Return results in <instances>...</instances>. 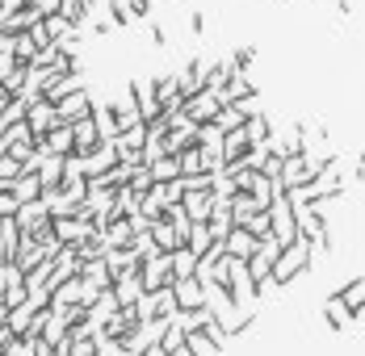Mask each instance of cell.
<instances>
[{
    "mask_svg": "<svg viewBox=\"0 0 365 356\" xmlns=\"http://www.w3.org/2000/svg\"><path fill=\"white\" fill-rule=\"evenodd\" d=\"M311 260H315V248H311V239H294V244H286V248L277 251V260H273V273H269V289L277 285H290L294 277H302L307 268H311Z\"/></svg>",
    "mask_w": 365,
    "mask_h": 356,
    "instance_id": "cell-1",
    "label": "cell"
},
{
    "mask_svg": "<svg viewBox=\"0 0 365 356\" xmlns=\"http://www.w3.org/2000/svg\"><path fill=\"white\" fill-rule=\"evenodd\" d=\"M294 222H298V235H302V239H311V248H315V251L331 248L328 218L319 214V206H298V210H294Z\"/></svg>",
    "mask_w": 365,
    "mask_h": 356,
    "instance_id": "cell-2",
    "label": "cell"
},
{
    "mask_svg": "<svg viewBox=\"0 0 365 356\" xmlns=\"http://www.w3.org/2000/svg\"><path fill=\"white\" fill-rule=\"evenodd\" d=\"M269 222H273V239H277L282 248L298 239V222H294V206H290V197H286V189L273 193V201H269Z\"/></svg>",
    "mask_w": 365,
    "mask_h": 356,
    "instance_id": "cell-3",
    "label": "cell"
},
{
    "mask_svg": "<svg viewBox=\"0 0 365 356\" xmlns=\"http://www.w3.org/2000/svg\"><path fill=\"white\" fill-rule=\"evenodd\" d=\"M139 281H143V289L151 293V289H160V285H173V264H168V251H147L143 260H139Z\"/></svg>",
    "mask_w": 365,
    "mask_h": 356,
    "instance_id": "cell-4",
    "label": "cell"
},
{
    "mask_svg": "<svg viewBox=\"0 0 365 356\" xmlns=\"http://www.w3.org/2000/svg\"><path fill=\"white\" fill-rule=\"evenodd\" d=\"M51 231H55L59 244H72L76 248V244H84L97 226H93V218H80V214H55V218H51Z\"/></svg>",
    "mask_w": 365,
    "mask_h": 356,
    "instance_id": "cell-5",
    "label": "cell"
},
{
    "mask_svg": "<svg viewBox=\"0 0 365 356\" xmlns=\"http://www.w3.org/2000/svg\"><path fill=\"white\" fill-rule=\"evenodd\" d=\"M55 122H63V117H59V109L51 105V101H42V97L30 101V109H26V126H30V142H34V147H42L46 130H51Z\"/></svg>",
    "mask_w": 365,
    "mask_h": 356,
    "instance_id": "cell-6",
    "label": "cell"
},
{
    "mask_svg": "<svg viewBox=\"0 0 365 356\" xmlns=\"http://www.w3.org/2000/svg\"><path fill=\"white\" fill-rule=\"evenodd\" d=\"M173 298H177V310H202L210 293L197 277H181V281H173Z\"/></svg>",
    "mask_w": 365,
    "mask_h": 356,
    "instance_id": "cell-7",
    "label": "cell"
},
{
    "mask_svg": "<svg viewBox=\"0 0 365 356\" xmlns=\"http://www.w3.org/2000/svg\"><path fill=\"white\" fill-rule=\"evenodd\" d=\"M181 113H185V117H193V122H210V117L219 113V97H215L210 88H197L193 97H185Z\"/></svg>",
    "mask_w": 365,
    "mask_h": 356,
    "instance_id": "cell-8",
    "label": "cell"
},
{
    "mask_svg": "<svg viewBox=\"0 0 365 356\" xmlns=\"http://www.w3.org/2000/svg\"><path fill=\"white\" fill-rule=\"evenodd\" d=\"M324 319H328L331 331H349V327H357V315L349 310V302H344L340 293H331L328 302H324Z\"/></svg>",
    "mask_w": 365,
    "mask_h": 356,
    "instance_id": "cell-9",
    "label": "cell"
},
{
    "mask_svg": "<svg viewBox=\"0 0 365 356\" xmlns=\"http://www.w3.org/2000/svg\"><path fill=\"white\" fill-rule=\"evenodd\" d=\"M42 151H51V155H72L76 151L72 122H55V126L46 130V139H42Z\"/></svg>",
    "mask_w": 365,
    "mask_h": 356,
    "instance_id": "cell-10",
    "label": "cell"
},
{
    "mask_svg": "<svg viewBox=\"0 0 365 356\" xmlns=\"http://www.w3.org/2000/svg\"><path fill=\"white\" fill-rule=\"evenodd\" d=\"M222 244H227V256H240V260H248V256H252V251L260 248V239H256L248 226H231Z\"/></svg>",
    "mask_w": 365,
    "mask_h": 356,
    "instance_id": "cell-11",
    "label": "cell"
},
{
    "mask_svg": "<svg viewBox=\"0 0 365 356\" xmlns=\"http://www.w3.org/2000/svg\"><path fill=\"white\" fill-rule=\"evenodd\" d=\"M55 109H59V117H63V122H76V117H88L93 97H88V88H76V93H68Z\"/></svg>",
    "mask_w": 365,
    "mask_h": 356,
    "instance_id": "cell-12",
    "label": "cell"
},
{
    "mask_svg": "<svg viewBox=\"0 0 365 356\" xmlns=\"http://www.w3.org/2000/svg\"><path fill=\"white\" fill-rule=\"evenodd\" d=\"M17 248H21V226L13 214L0 218V260H17Z\"/></svg>",
    "mask_w": 365,
    "mask_h": 356,
    "instance_id": "cell-13",
    "label": "cell"
},
{
    "mask_svg": "<svg viewBox=\"0 0 365 356\" xmlns=\"http://www.w3.org/2000/svg\"><path fill=\"white\" fill-rule=\"evenodd\" d=\"M72 139H76V155H88L97 142H106L101 135H97L93 117H76V122H72Z\"/></svg>",
    "mask_w": 365,
    "mask_h": 356,
    "instance_id": "cell-14",
    "label": "cell"
},
{
    "mask_svg": "<svg viewBox=\"0 0 365 356\" xmlns=\"http://www.w3.org/2000/svg\"><path fill=\"white\" fill-rule=\"evenodd\" d=\"M143 293H147V289H143V281H139V273H130V277H118V281H113V302H118V306H135Z\"/></svg>",
    "mask_w": 365,
    "mask_h": 356,
    "instance_id": "cell-15",
    "label": "cell"
},
{
    "mask_svg": "<svg viewBox=\"0 0 365 356\" xmlns=\"http://www.w3.org/2000/svg\"><path fill=\"white\" fill-rule=\"evenodd\" d=\"M110 109H113V117H118V130H126V126H139V122H143V113H139V105H135L130 88H126V97L110 101Z\"/></svg>",
    "mask_w": 365,
    "mask_h": 356,
    "instance_id": "cell-16",
    "label": "cell"
},
{
    "mask_svg": "<svg viewBox=\"0 0 365 356\" xmlns=\"http://www.w3.org/2000/svg\"><path fill=\"white\" fill-rule=\"evenodd\" d=\"M63 177V155H51V151H42V164H38V180H42V193L46 189H55Z\"/></svg>",
    "mask_w": 365,
    "mask_h": 356,
    "instance_id": "cell-17",
    "label": "cell"
},
{
    "mask_svg": "<svg viewBox=\"0 0 365 356\" xmlns=\"http://www.w3.org/2000/svg\"><path fill=\"white\" fill-rule=\"evenodd\" d=\"M9 189H13V197H17V201L42 197V180H38V172H17V177L9 180Z\"/></svg>",
    "mask_w": 365,
    "mask_h": 356,
    "instance_id": "cell-18",
    "label": "cell"
},
{
    "mask_svg": "<svg viewBox=\"0 0 365 356\" xmlns=\"http://www.w3.org/2000/svg\"><path fill=\"white\" fill-rule=\"evenodd\" d=\"M185 348H189L193 356H219V352H222L219 344H215V340L202 331V327H189V331H185Z\"/></svg>",
    "mask_w": 365,
    "mask_h": 356,
    "instance_id": "cell-19",
    "label": "cell"
},
{
    "mask_svg": "<svg viewBox=\"0 0 365 356\" xmlns=\"http://www.w3.org/2000/svg\"><path fill=\"white\" fill-rule=\"evenodd\" d=\"M252 142H248V135H244V126H235V130H227L222 135V164H231V159H240L244 151H248Z\"/></svg>",
    "mask_w": 365,
    "mask_h": 356,
    "instance_id": "cell-20",
    "label": "cell"
},
{
    "mask_svg": "<svg viewBox=\"0 0 365 356\" xmlns=\"http://www.w3.org/2000/svg\"><path fill=\"white\" fill-rule=\"evenodd\" d=\"M168 264H173V281H181V277H193L197 256H193L189 248H173V251H168Z\"/></svg>",
    "mask_w": 365,
    "mask_h": 356,
    "instance_id": "cell-21",
    "label": "cell"
},
{
    "mask_svg": "<svg viewBox=\"0 0 365 356\" xmlns=\"http://www.w3.org/2000/svg\"><path fill=\"white\" fill-rule=\"evenodd\" d=\"M244 135H248V142H269V139H273V126H269V117L256 109V113L244 117Z\"/></svg>",
    "mask_w": 365,
    "mask_h": 356,
    "instance_id": "cell-22",
    "label": "cell"
},
{
    "mask_svg": "<svg viewBox=\"0 0 365 356\" xmlns=\"http://www.w3.org/2000/svg\"><path fill=\"white\" fill-rule=\"evenodd\" d=\"M181 344H185V327L177 319H168V323H164V331H160V344H155V348L168 356V352H177Z\"/></svg>",
    "mask_w": 365,
    "mask_h": 356,
    "instance_id": "cell-23",
    "label": "cell"
},
{
    "mask_svg": "<svg viewBox=\"0 0 365 356\" xmlns=\"http://www.w3.org/2000/svg\"><path fill=\"white\" fill-rule=\"evenodd\" d=\"M147 172H151V180H177L181 177V164H177V155H160V159L147 164Z\"/></svg>",
    "mask_w": 365,
    "mask_h": 356,
    "instance_id": "cell-24",
    "label": "cell"
},
{
    "mask_svg": "<svg viewBox=\"0 0 365 356\" xmlns=\"http://www.w3.org/2000/svg\"><path fill=\"white\" fill-rule=\"evenodd\" d=\"M256 210H260V201H256L252 193H244V189H240V193L231 197V218H235V222H244V218H252Z\"/></svg>",
    "mask_w": 365,
    "mask_h": 356,
    "instance_id": "cell-25",
    "label": "cell"
},
{
    "mask_svg": "<svg viewBox=\"0 0 365 356\" xmlns=\"http://www.w3.org/2000/svg\"><path fill=\"white\" fill-rule=\"evenodd\" d=\"M210 122H215V126H219L222 135H227V130H235V126H244V109H240V105H219V113H215Z\"/></svg>",
    "mask_w": 365,
    "mask_h": 356,
    "instance_id": "cell-26",
    "label": "cell"
},
{
    "mask_svg": "<svg viewBox=\"0 0 365 356\" xmlns=\"http://www.w3.org/2000/svg\"><path fill=\"white\" fill-rule=\"evenodd\" d=\"M13 55H17L21 63H34V55H38V42L30 38V30H21V34H13Z\"/></svg>",
    "mask_w": 365,
    "mask_h": 356,
    "instance_id": "cell-27",
    "label": "cell"
},
{
    "mask_svg": "<svg viewBox=\"0 0 365 356\" xmlns=\"http://www.w3.org/2000/svg\"><path fill=\"white\" fill-rule=\"evenodd\" d=\"M235 226H248L256 239H264V235H273V222H269V210H256L252 218H244V222H235Z\"/></svg>",
    "mask_w": 365,
    "mask_h": 356,
    "instance_id": "cell-28",
    "label": "cell"
},
{
    "mask_svg": "<svg viewBox=\"0 0 365 356\" xmlns=\"http://www.w3.org/2000/svg\"><path fill=\"white\" fill-rule=\"evenodd\" d=\"M340 298L349 302V310H357V306L365 302V277H357V281H349L344 289H340Z\"/></svg>",
    "mask_w": 365,
    "mask_h": 356,
    "instance_id": "cell-29",
    "label": "cell"
},
{
    "mask_svg": "<svg viewBox=\"0 0 365 356\" xmlns=\"http://www.w3.org/2000/svg\"><path fill=\"white\" fill-rule=\"evenodd\" d=\"M106 9H110V21L113 26H135V17H130V9H126V0H106Z\"/></svg>",
    "mask_w": 365,
    "mask_h": 356,
    "instance_id": "cell-30",
    "label": "cell"
},
{
    "mask_svg": "<svg viewBox=\"0 0 365 356\" xmlns=\"http://www.w3.org/2000/svg\"><path fill=\"white\" fill-rule=\"evenodd\" d=\"M227 63H231V71H248V68L256 63V51H252V46H240V51H235Z\"/></svg>",
    "mask_w": 365,
    "mask_h": 356,
    "instance_id": "cell-31",
    "label": "cell"
},
{
    "mask_svg": "<svg viewBox=\"0 0 365 356\" xmlns=\"http://www.w3.org/2000/svg\"><path fill=\"white\" fill-rule=\"evenodd\" d=\"M21 302H26V285H21V281L4 285V306L13 310V306H21Z\"/></svg>",
    "mask_w": 365,
    "mask_h": 356,
    "instance_id": "cell-32",
    "label": "cell"
},
{
    "mask_svg": "<svg viewBox=\"0 0 365 356\" xmlns=\"http://www.w3.org/2000/svg\"><path fill=\"white\" fill-rule=\"evenodd\" d=\"M126 9H130V17H135V21L151 17V0H126Z\"/></svg>",
    "mask_w": 365,
    "mask_h": 356,
    "instance_id": "cell-33",
    "label": "cell"
},
{
    "mask_svg": "<svg viewBox=\"0 0 365 356\" xmlns=\"http://www.w3.org/2000/svg\"><path fill=\"white\" fill-rule=\"evenodd\" d=\"M17 206H21V201L13 197V189H0V218H4V214H17Z\"/></svg>",
    "mask_w": 365,
    "mask_h": 356,
    "instance_id": "cell-34",
    "label": "cell"
},
{
    "mask_svg": "<svg viewBox=\"0 0 365 356\" xmlns=\"http://www.w3.org/2000/svg\"><path fill=\"white\" fill-rule=\"evenodd\" d=\"M189 30H193V34H202V30H206V17H202V13H193V21H189Z\"/></svg>",
    "mask_w": 365,
    "mask_h": 356,
    "instance_id": "cell-35",
    "label": "cell"
},
{
    "mask_svg": "<svg viewBox=\"0 0 365 356\" xmlns=\"http://www.w3.org/2000/svg\"><path fill=\"white\" fill-rule=\"evenodd\" d=\"M151 42H155V46H164V42H168V34H164L160 26H151Z\"/></svg>",
    "mask_w": 365,
    "mask_h": 356,
    "instance_id": "cell-36",
    "label": "cell"
},
{
    "mask_svg": "<svg viewBox=\"0 0 365 356\" xmlns=\"http://www.w3.org/2000/svg\"><path fill=\"white\" fill-rule=\"evenodd\" d=\"M353 315H357V327H365V302L357 306V310H353Z\"/></svg>",
    "mask_w": 365,
    "mask_h": 356,
    "instance_id": "cell-37",
    "label": "cell"
},
{
    "mask_svg": "<svg viewBox=\"0 0 365 356\" xmlns=\"http://www.w3.org/2000/svg\"><path fill=\"white\" fill-rule=\"evenodd\" d=\"M4 105H9V97H4V93H0V113H4Z\"/></svg>",
    "mask_w": 365,
    "mask_h": 356,
    "instance_id": "cell-38",
    "label": "cell"
}]
</instances>
